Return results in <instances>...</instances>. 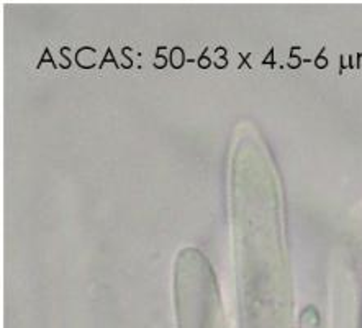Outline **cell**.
Masks as SVG:
<instances>
[{
	"instance_id": "6da1fadb",
	"label": "cell",
	"mask_w": 362,
	"mask_h": 328,
	"mask_svg": "<svg viewBox=\"0 0 362 328\" xmlns=\"http://www.w3.org/2000/svg\"><path fill=\"white\" fill-rule=\"evenodd\" d=\"M75 63L84 69H90L97 64V49L92 46H82L75 53Z\"/></svg>"
},
{
	"instance_id": "7a4b0ae2",
	"label": "cell",
	"mask_w": 362,
	"mask_h": 328,
	"mask_svg": "<svg viewBox=\"0 0 362 328\" xmlns=\"http://www.w3.org/2000/svg\"><path fill=\"white\" fill-rule=\"evenodd\" d=\"M170 63H172L174 68H180V66L184 64V51H182V48H179V46L172 48V51H170Z\"/></svg>"
},
{
	"instance_id": "3957f363",
	"label": "cell",
	"mask_w": 362,
	"mask_h": 328,
	"mask_svg": "<svg viewBox=\"0 0 362 328\" xmlns=\"http://www.w3.org/2000/svg\"><path fill=\"white\" fill-rule=\"evenodd\" d=\"M108 61H110V63H113V64L116 63V59H115V56H113V53H112V49H110V48L107 49V54H105V58H103L102 61H100V66H103L105 63H108Z\"/></svg>"
},
{
	"instance_id": "277c9868",
	"label": "cell",
	"mask_w": 362,
	"mask_h": 328,
	"mask_svg": "<svg viewBox=\"0 0 362 328\" xmlns=\"http://www.w3.org/2000/svg\"><path fill=\"white\" fill-rule=\"evenodd\" d=\"M167 64V59H166V56H162V54H158L156 56V59H154V66L156 68H164V66Z\"/></svg>"
},
{
	"instance_id": "5b68a950",
	"label": "cell",
	"mask_w": 362,
	"mask_h": 328,
	"mask_svg": "<svg viewBox=\"0 0 362 328\" xmlns=\"http://www.w3.org/2000/svg\"><path fill=\"white\" fill-rule=\"evenodd\" d=\"M44 61H49L51 64H54V63H53V59H51V51L48 49V48L44 49V54H43V58H41V61H40V64H43Z\"/></svg>"
},
{
	"instance_id": "8992f818",
	"label": "cell",
	"mask_w": 362,
	"mask_h": 328,
	"mask_svg": "<svg viewBox=\"0 0 362 328\" xmlns=\"http://www.w3.org/2000/svg\"><path fill=\"white\" fill-rule=\"evenodd\" d=\"M198 66H200V68H208V66H210V59H208L207 56L203 54L202 58L198 59Z\"/></svg>"
},
{
	"instance_id": "52a82bcc",
	"label": "cell",
	"mask_w": 362,
	"mask_h": 328,
	"mask_svg": "<svg viewBox=\"0 0 362 328\" xmlns=\"http://www.w3.org/2000/svg\"><path fill=\"white\" fill-rule=\"evenodd\" d=\"M315 63H316V66H318V68H325V66H326V59L323 58V54H320V56L316 58V61H315Z\"/></svg>"
},
{
	"instance_id": "ba28073f",
	"label": "cell",
	"mask_w": 362,
	"mask_h": 328,
	"mask_svg": "<svg viewBox=\"0 0 362 328\" xmlns=\"http://www.w3.org/2000/svg\"><path fill=\"white\" fill-rule=\"evenodd\" d=\"M298 64H300V59L295 58V56H292V58L288 59V66H290V68H297Z\"/></svg>"
},
{
	"instance_id": "9c48e42d",
	"label": "cell",
	"mask_w": 362,
	"mask_h": 328,
	"mask_svg": "<svg viewBox=\"0 0 362 328\" xmlns=\"http://www.w3.org/2000/svg\"><path fill=\"white\" fill-rule=\"evenodd\" d=\"M216 66H218V68H225V66H226V59L225 58L216 59Z\"/></svg>"
}]
</instances>
